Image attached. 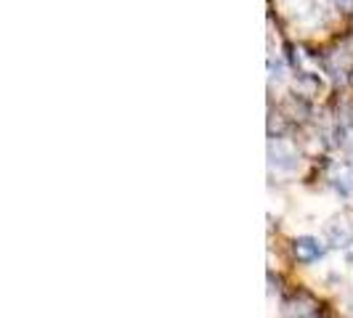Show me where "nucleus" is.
<instances>
[{"label": "nucleus", "instance_id": "obj_1", "mask_svg": "<svg viewBox=\"0 0 353 318\" xmlns=\"http://www.w3.org/2000/svg\"><path fill=\"white\" fill-rule=\"evenodd\" d=\"M292 255H295L298 263L311 265L324 255V244H321L319 239H314V236H298V239L292 242Z\"/></svg>", "mask_w": 353, "mask_h": 318}, {"label": "nucleus", "instance_id": "obj_2", "mask_svg": "<svg viewBox=\"0 0 353 318\" xmlns=\"http://www.w3.org/2000/svg\"><path fill=\"white\" fill-rule=\"evenodd\" d=\"M327 242L332 247L348 249L353 244V223L348 218H335L332 223H327Z\"/></svg>", "mask_w": 353, "mask_h": 318}, {"label": "nucleus", "instance_id": "obj_3", "mask_svg": "<svg viewBox=\"0 0 353 318\" xmlns=\"http://www.w3.org/2000/svg\"><path fill=\"white\" fill-rule=\"evenodd\" d=\"M268 157H271V165H276L279 170H295L298 167V154L284 143H271Z\"/></svg>", "mask_w": 353, "mask_h": 318}, {"label": "nucleus", "instance_id": "obj_4", "mask_svg": "<svg viewBox=\"0 0 353 318\" xmlns=\"http://www.w3.org/2000/svg\"><path fill=\"white\" fill-rule=\"evenodd\" d=\"M332 183L343 196H353V165L351 162H343L335 165L332 170Z\"/></svg>", "mask_w": 353, "mask_h": 318}, {"label": "nucleus", "instance_id": "obj_5", "mask_svg": "<svg viewBox=\"0 0 353 318\" xmlns=\"http://www.w3.org/2000/svg\"><path fill=\"white\" fill-rule=\"evenodd\" d=\"M343 146H345L348 151H353V127L348 133H343Z\"/></svg>", "mask_w": 353, "mask_h": 318}, {"label": "nucleus", "instance_id": "obj_6", "mask_svg": "<svg viewBox=\"0 0 353 318\" xmlns=\"http://www.w3.org/2000/svg\"><path fill=\"white\" fill-rule=\"evenodd\" d=\"M340 6V11H353V0H335Z\"/></svg>", "mask_w": 353, "mask_h": 318}]
</instances>
